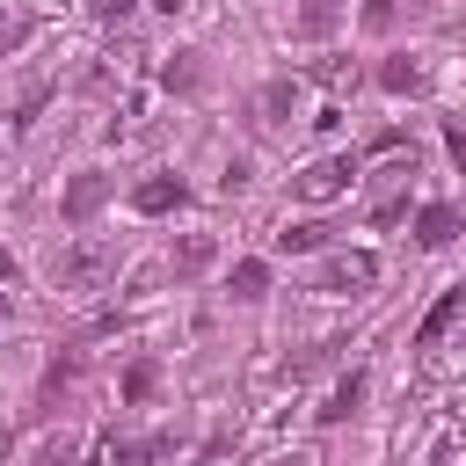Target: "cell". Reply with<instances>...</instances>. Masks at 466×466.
Segmentation results:
<instances>
[{"label":"cell","instance_id":"6da1fadb","mask_svg":"<svg viewBox=\"0 0 466 466\" xmlns=\"http://www.w3.org/2000/svg\"><path fill=\"white\" fill-rule=\"evenodd\" d=\"M350 182H357V160H350V153H320V160H306V167L291 175V197H299V204H335Z\"/></svg>","mask_w":466,"mask_h":466},{"label":"cell","instance_id":"7a4b0ae2","mask_svg":"<svg viewBox=\"0 0 466 466\" xmlns=\"http://www.w3.org/2000/svg\"><path fill=\"white\" fill-rule=\"evenodd\" d=\"M116 269V248L109 240H73L58 262H51V277H58V291H95L102 277Z\"/></svg>","mask_w":466,"mask_h":466},{"label":"cell","instance_id":"3957f363","mask_svg":"<svg viewBox=\"0 0 466 466\" xmlns=\"http://www.w3.org/2000/svg\"><path fill=\"white\" fill-rule=\"evenodd\" d=\"M379 284V255H364V248H342V255H328V269H320V291H371Z\"/></svg>","mask_w":466,"mask_h":466},{"label":"cell","instance_id":"277c9868","mask_svg":"<svg viewBox=\"0 0 466 466\" xmlns=\"http://www.w3.org/2000/svg\"><path fill=\"white\" fill-rule=\"evenodd\" d=\"M459 320H466V284H451V291H444V299H437V306L422 313V328H415V342H422V350H437V342H444V335H451Z\"/></svg>","mask_w":466,"mask_h":466},{"label":"cell","instance_id":"5b68a950","mask_svg":"<svg viewBox=\"0 0 466 466\" xmlns=\"http://www.w3.org/2000/svg\"><path fill=\"white\" fill-rule=\"evenodd\" d=\"M189 189H182V175H146L138 189H131V211H146V218H160V211H175Z\"/></svg>","mask_w":466,"mask_h":466},{"label":"cell","instance_id":"8992f818","mask_svg":"<svg viewBox=\"0 0 466 466\" xmlns=\"http://www.w3.org/2000/svg\"><path fill=\"white\" fill-rule=\"evenodd\" d=\"M218 262V240L211 233H182L175 240V277H197V269H211Z\"/></svg>","mask_w":466,"mask_h":466},{"label":"cell","instance_id":"52a82bcc","mask_svg":"<svg viewBox=\"0 0 466 466\" xmlns=\"http://www.w3.org/2000/svg\"><path fill=\"white\" fill-rule=\"evenodd\" d=\"M167 444H124V437H102L95 444V466H146V459H160Z\"/></svg>","mask_w":466,"mask_h":466},{"label":"cell","instance_id":"ba28073f","mask_svg":"<svg viewBox=\"0 0 466 466\" xmlns=\"http://www.w3.org/2000/svg\"><path fill=\"white\" fill-rule=\"evenodd\" d=\"M422 80H430L422 58H386V66H379V87H386V95H415Z\"/></svg>","mask_w":466,"mask_h":466},{"label":"cell","instance_id":"9c48e42d","mask_svg":"<svg viewBox=\"0 0 466 466\" xmlns=\"http://www.w3.org/2000/svg\"><path fill=\"white\" fill-rule=\"evenodd\" d=\"M451 233H459V211H451V204H430V211L415 218V240H422V248H444Z\"/></svg>","mask_w":466,"mask_h":466},{"label":"cell","instance_id":"30bf717a","mask_svg":"<svg viewBox=\"0 0 466 466\" xmlns=\"http://www.w3.org/2000/svg\"><path fill=\"white\" fill-rule=\"evenodd\" d=\"M160 80H167L175 95H197V87H204V66H197V51H175V58L160 66Z\"/></svg>","mask_w":466,"mask_h":466},{"label":"cell","instance_id":"8fae6325","mask_svg":"<svg viewBox=\"0 0 466 466\" xmlns=\"http://www.w3.org/2000/svg\"><path fill=\"white\" fill-rule=\"evenodd\" d=\"M102 197H109V182H102V175H80V182L66 189V218H87Z\"/></svg>","mask_w":466,"mask_h":466},{"label":"cell","instance_id":"7c38bea8","mask_svg":"<svg viewBox=\"0 0 466 466\" xmlns=\"http://www.w3.org/2000/svg\"><path fill=\"white\" fill-rule=\"evenodd\" d=\"M357 400H364V371H350V379L335 386V400L320 408V422H342V415H357Z\"/></svg>","mask_w":466,"mask_h":466},{"label":"cell","instance_id":"4fadbf2b","mask_svg":"<svg viewBox=\"0 0 466 466\" xmlns=\"http://www.w3.org/2000/svg\"><path fill=\"white\" fill-rule=\"evenodd\" d=\"M320 240H328V226H313V218H306V226H284V233H277V248H284V255H313Z\"/></svg>","mask_w":466,"mask_h":466},{"label":"cell","instance_id":"5bb4252c","mask_svg":"<svg viewBox=\"0 0 466 466\" xmlns=\"http://www.w3.org/2000/svg\"><path fill=\"white\" fill-rule=\"evenodd\" d=\"M269 291V262H233V299H262Z\"/></svg>","mask_w":466,"mask_h":466},{"label":"cell","instance_id":"9a60e30c","mask_svg":"<svg viewBox=\"0 0 466 466\" xmlns=\"http://www.w3.org/2000/svg\"><path fill=\"white\" fill-rule=\"evenodd\" d=\"M335 15H342L335 0H306V7H299V29H306V36H328V29H335Z\"/></svg>","mask_w":466,"mask_h":466},{"label":"cell","instance_id":"2e32d148","mask_svg":"<svg viewBox=\"0 0 466 466\" xmlns=\"http://www.w3.org/2000/svg\"><path fill=\"white\" fill-rule=\"evenodd\" d=\"M291 102H299V87H291V80H269V87H262V102H255V109H262V116H269V124H277V116H284V109H291Z\"/></svg>","mask_w":466,"mask_h":466},{"label":"cell","instance_id":"e0dca14e","mask_svg":"<svg viewBox=\"0 0 466 466\" xmlns=\"http://www.w3.org/2000/svg\"><path fill=\"white\" fill-rule=\"evenodd\" d=\"M153 386H160V371H153V364H131V371H124V393H131V400H146Z\"/></svg>","mask_w":466,"mask_h":466},{"label":"cell","instance_id":"ac0fdd59","mask_svg":"<svg viewBox=\"0 0 466 466\" xmlns=\"http://www.w3.org/2000/svg\"><path fill=\"white\" fill-rule=\"evenodd\" d=\"M36 466H73V437H51V444L36 451Z\"/></svg>","mask_w":466,"mask_h":466},{"label":"cell","instance_id":"d6986e66","mask_svg":"<svg viewBox=\"0 0 466 466\" xmlns=\"http://www.w3.org/2000/svg\"><path fill=\"white\" fill-rule=\"evenodd\" d=\"M22 36H29V22H22V15H0V58H7Z\"/></svg>","mask_w":466,"mask_h":466},{"label":"cell","instance_id":"ffe728a7","mask_svg":"<svg viewBox=\"0 0 466 466\" xmlns=\"http://www.w3.org/2000/svg\"><path fill=\"white\" fill-rule=\"evenodd\" d=\"M393 22V0H364V29H386Z\"/></svg>","mask_w":466,"mask_h":466},{"label":"cell","instance_id":"44dd1931","mask_svg":"<svg viewBox=\"0 0 466 466\" xmlns=\"http://www.w3.org/2000/svg\"><path fill=\"white\" fill-rule=\"evenodd\" d=\"M444 146H451V160H459V175H466V131H459V124H444Z\"/></svg>","mask_w":466,"mask_h":466},{"label":"cell","instance_id":"7402d4cb","mask_svg":"<svg viewBox=\"0 0 466 466\" xmlns=\"http://www.w3.org/2000/svg\"><path fill=\"white\" fill-rule=\"evenodd\" d=\"M124 7H131V0H95V15H102V22H116Z\"/></svg>","mask_w":466,"mask_h":466},{"label":"cell","instance_id":"603a6c76","mask_svg":"<svg viewBox=\"0 0 466 466\" xmlns=\"http://www.w3.org/2000/svg\"><path fill=\"white\" fill-rule=\"evenodd\" d=\"M153 7H160V15H182V7H189V0H153Z\"/></svg>","mask_w":466,"mask_h":466},{"label":"cell","instance_id":"cb8c5ba5","mask_svg":"<svg viewBox=\"0 0 466 466\" xmlns=\"http://www.w3.org/2000/svg\"><path fill=\"white\" fill-rule=\"evenodd\" d=\"M7 451H15V437H7V430H0V466H7Z\"/></svg>","mask_w":466,"mask_h":466},{"label":"cell","instance_id":"d4e9b609","mask_svg":"<svg viewBox=\"0 0 466 466\" xmlns=\"http://www.w3.org/2000/svg\"><path fill=\"white\" fill-rule=\"evenodd\" d=\"M0 313H7V299H0Z\"/></svg>","mask_w":466,"mask_h":466}]
</instances>
